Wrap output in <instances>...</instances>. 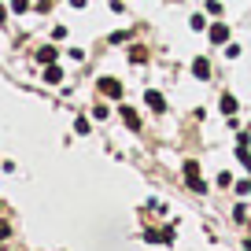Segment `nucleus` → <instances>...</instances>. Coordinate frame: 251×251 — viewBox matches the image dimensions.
Returning a JSON list of instances; mask_svg holds the SVG:
<instances>
[{
  "label": "nucleus",
  "instance_id": "obj_14",
  "mask_svg": "<svg viewBox=\"0 0 251 251\" xmlns=\"http://www.w3.org/2000/svg\"><path fill=\"white\" fill-rule=\"evenodd\" d=\"M74 133H81V137H85V133H89V118H85V115H81V118H78V122H74Z\"/></svg>",
  "mask_w": 251,
  "mask_h": 251
},
{
  "label": "nucleus",
  "instance_id": "obj_23",
  "mask_svg": "<svg viewBox=\"0 0 251 251\" xmlns=\"http://www.w3.org/2000/svg\"><path fill=\"white\" fill-rule=\"evenodd\" d=\"M0 251H4V248H0Z\"/></svg>",
  "mask_w": 251,
  "mask_h": 251
},
{
  "label": "nucleus",
  "instance_id": "obj_21",
  "mask_svg": "<svg viewBox=\"0 0 251 251\" xmlns=\"http://www.w3.org/2000/svg\"><path fill=\"white\" fill-rule=\"evenodd\" d=\"M8 11H11V8H4V4H0V23H8Z\"/></svg>",
  "mask_w": 251,
  "mask_h": 251
},
{
  "label": "nucleus",
  "instance_id": "obj_20",
  "mask_svg": "<svg viewBox=\"0 0 251 251\" xmlns=\"http://www.w3.org/2000/svg\"><path fill=\"white\" fill-rule=\"evenodd\" d=\"M11 236V226H4V222H0V240H8Z\"/></svg>",
  "mask_w": 251,
  "mask_h": 251
},
{
  "label": "nucleus",
  "instance_id": "obj_11",
  "mask_svg": "<svg viewBox=\"0 0 251 251\" xmlns=\"http://www.w3.org/2000/svg\"><path fill=\"white\" fill-rule=\"evenodd\" d=\"M236 163H240L244 170L251 174V151H248V144H240V148H236Z\"/></svg>",
  "mask_w": 251,
  "mask_h": 251
},
{
  "label": "nucleus",
  "instance_id": "obj_18",
  "mask_svg": "<svg viewBox=\"0 0 251 251\" xmlns=\"http://www.w3.org/2000/svg\"><path fill=\"white\" fill-rule=\"evenodd\" d=\"M93 115H96V118H107L111 111H107V103H96V107H93Z\"/></svg>",
  "mask_w": 251,
  "mask_h": 251
},
{
  "label": "nucleus",
  "instance_id": "obj_17",
  "mask_svg": "<svg viewBox=\"0 0 251 251\" xmlns=\"http://www.w3.org/2000/svg\"><path fill=\"white\" fill-rule=\"evenodd\" d=\"M33 8H37V11H52V8H55V0H37Z\"/></svg>",
  "mask_w": 251,
  "mask_h": 251
},
{
  "label": "nucleus",
  "instance_id": "obj_8",
  "mask_svg": "<svg viewBox=\"0 0 251 251\" xmlns=\"http://www.w3.org/2000/svg\"><path fill=\"white\" fill-rule=\"evenodd\" d=\"M45 81H48V85H59V81H63L59 63H48V67H45Z\"/></svg>",
  "mask_w": 251,
  "mask_h": 251
},
{
  "label": "nucleus",
  "instance_id": "obj_15",
  "mask_svg": "<svg viewBox=\"0 0 251 251\" xmlns=\"http://www.w3.org/2000/svg\"><path fill=\"white\" fill-rule=\"evenodd\" d=\"M233 188H236V196H248V192H251V181H236Z\"/></svg>",
  "mask_w": 251,
  "mask_h": 251
},
{
  "label": "nucleus",
  "instance_id": "obj_4",
  "mask_svg": "<svg viewBox=\"0 0 251 251\" xmlns=\"http://www.w3.org/2000/svg\"><path fill=\"white\" fill-rule=\"evenodd\" d=\"M144 103H148V107L155 111V115H163V111H166V100H163V93H155V89H148V93H144Z\"/></svg>",
  "mask_w": 251,
  "mask_h": 251
},
{
  "label": "nucleus",
  "instance_id": "obj_12",
  "mask_svg": "<svg viewBox=\"0 0 251 251\" xmlns=\"http://www.w3.org/2000/svg\"><path fill=\"white\" fill-rule=\"evenodd\" d=\"M30 8H33L30 0H11V11H19V15H26V11H30Z\"/></svg>",
  "mask_w": 251,
  "mask_h": 251
},
{
  "label": "nucleus",
  "instance_id": "obj_10",
  "mask_svg": "<svg viewBox=\"0 0 251 251\" xmlns=\"http://www.w3.org/2000/svg\"><path fill=\"white\" fill-rule=\"evenodd\" d=\"M129 63H148V48L133 45V48H129Z\"/></svg>",
  "mask_w": 251,
  "mask_h": 251
},
{
  "label": "nucleus",
  "instance_id": "obj_9",
  "mask_svg": "<svg viewBox=\"0 0 251 251\" xmlns=\"http://www.w3.org/2000/svg\"><path fill=\"white\" fill-rule=\"evenodd\" d=\"M218 107L226 111V115H236V107H240V103H236V96H233V93H226V96H222V103H218Z\"/></svg>",
  "mask_w": 251,
  "mask_h": 251
},
{
  "label": "nucleus",
  "instance_id": "obj_19",
  "mask_svg": "<svg viewBox=\"0 0 251 251\" xmlns=\"http://www.w3.org/2000/svg\"><path fill=\"white\" fill-rule=\"evenodd\" d=\"M174 236H177V233H174V226H166L163 229V244H174Z\"/></svg>",
  "mask_w": 251,
  "mask_h": 251
},
{
  "label": "nucleus",
  "instance_id": "obj_7",
  "mask_svg": "<svg viewBox=\"0 0 251 251\" xmlns=\"http://www.w3.org/2000/svg\"><path fill=\"white\" fill-rule=\"evenodd\" d=\"M192 74H196V78H200V81H207V78H211V63H207V59H203V55H200V59H196V63H192Z\"/></svg>",
  "mask_w": 251,
  "mask_h": 251
},
{
  "label": "nucleus",
  "instance_id": "obj_13",
  "mask_svg": "<svg viewBox=\"0 0 251 251\" xmlns=\"http://www.w3.org/2000/svg\"><path fill=\"white\" fill-rule=\"evenodd\" d=\"M144 240H151V244H163V229H144Z\"/></svg>",
  "mask_w": 251,
  "mask_h": 251
},
{
  "label": "nucleus",
  "instance_id": "obj_2",
  "mask_svg": "<svg viewBox=\"0 0 251 251\" xmlns=\"http://www.w3.org/2000/svg\"><path fill=\"white\" fill-rule=\"evenodd\" d=\"M96 89H100V96H107V100H122V81L118 78H100Z\"/></svg>",
  "mask_w": 251,
  "mask_h": 251
},
{
  "label": "nucleus",
  "instance_id": "obj_5",
  "mask_svg": "<svg viewBox=\"0 0 251 251\" xmlns=\"http://www.w3.org/2000/svg\"><path fill=\"white\" fill-rule=\"evenodd\" d=\"M211 41H214V45H226V41H229V26L226 23H214L211 26Z\"/></svg>",
  "mask_w": 251,
  "mask_h": 251
},
{
  "label": "nucleus",
  "instance_id": "obj_22",
  "mask_svg": "<svg viewBox=\"0 0 251 251\" xmlns=\"http://www.w3.org/2000/svg\"><path fill=\"white\" fill-rule=\"evenodd\" d=\"M85 4H89V0H71V8H85Z\"/></svg>",
  "mask_w": 251,
  "mask_h": 251
},
{
  "label": "nucleus",
  "instance_id": "obj_16",
  "mask_svg": "<svg viewBox=\"0 0 251 251\" xmlns=\"http://www.w3.org/2000/svg\"><path fill=\"white\" fill-rule=\"evenodd\" d=\"M107 41H111V45H122V41H129V33H126V30H118V33H111Z\"/></svg>",
  "mask_w": 251,
  "mask_h": 251
},
{
  "label": "nucleus",
  "instance_id": "obj_3",
  "mask_svg": "<svg viewBox=\"0 0 251 251\" xmlns=\"http://www.w3.org/2000/svg\"><path fill=\"white\" fill-rule=\"evenodd\" d=\"M118 115H122V122L129 126V129H133V133H137V129H141V115H137V111L129 107V103H122V107H118Z\"/></svg>",
  "mask_w": 251,
  "mask_h": 251
},
{
  "label": "nucleus",
  "instance_id": "obj_1",
  "mask_svg": "<svg viewBox=\"0 0 251 251\" xmlns=\"http://www.w3.org/2000/svg\"><path fill=\"white\" fill-rule=\"evenodd\" d=\"M181 174H185V185L192 188V192H207V185H203V174H200V163H196V159H185Z\"/></svg>",
  "mask_w": 251,
  "mask_h": 251
},
{
  "label": "nucleus",
  "instance_id": "obj_6",
  "mask_svg": "<svg viewBox=\"0 0 251 251\" xmlns=\"http://www.w3.org/2000/svg\"><path fill=\"white\" fill-rule=\"evenodd\" d=\"M37 63H41V67L55 63V45H41V48H37Z\"/></svg>",
  "mask_w": 251,
  "mask_h": 251
}]
</instances>
